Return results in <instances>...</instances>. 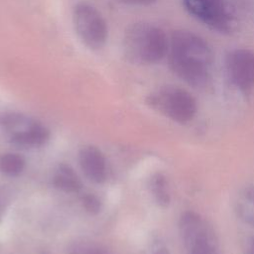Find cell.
Here are the masks:
<instances>
[{"label": "cell", "mask_w": 254, "mask_h": 254, "mask_svg": "<svg viewBox=\"0 0 254 254\" xmlns=\"http://www.w3.org/2000/svg\"><path fill=\"white\" fill-rule=\"evenodd\" d=\"M169 64L173 72L193 87H203L210 76L213 53L208 44L189 31H175L169 40Z\"/></svg>", "instance_id": "cell-1"}, {"label": "cell", "mask_w": 254, "mask_h": 254, "mask_svg": "<svg viewBox=\"0 0 254 254\" xmlns=\"http://www.w3.org/2000/svg\"><path fill=\"white\" fill-rule=\"evenodd\" d=\"M122 49L125 59L135 64H153L168 53L169 40L156 25L138 22L124 32Z\"/></svg>", "instance_id": "cell-2"}, {"label": "cell", "mask_w": 254, "mask_h": 254, "mask_svg": "<svg viewBox=\"0 0 254 254\" xmlns=\"http://www.w3.org/2000/svg\"><path fill=\"white\" fill-rule=\"evenodd\" d=\"M179 230L185 254H221L212 226L200 214L194 211L183 213Z\"/></svg>", "instance_id": "cell-3"}, {"label": "cell", "mask_w": 254, "mask_h": 254, "mask_svg": "<svg viewBox=\"0 0 254 254\" xmlns=\"http://www.w3.org/2000/svg\"><path fill=\"white\" fill-rule=\"evenodd\" d=\"M147 102L173 121L181 124L190 121L197 110L196 101L190 92L172 85L163 86L151 93Z\"/></svg>", "instance_id": "cell-4"}, {"label": "cell", "mask_w": 254, "mask_h": 254, "mask_svg": "<svg viewBox=\"0 0 254 254\" xmlns=\"http://www.w3.org/2000/svg\"><path fill=\"white\" fill-rule=\"evenodd\" d=\"M72 24L80 42L89 50L102 49L107 41V24L100 12L86 2L77 3L72 10Z\"/></svg>", "instance_id": "cell-5"}, {"label": "cell", "mask_w": 254, "mask_h": 254, "mask_svg": "<svg viewBox=\"0 0 254 254\" xmlns=\"http://www.w3.org/2000/svg\"><path fill=\"white\" fill-rule=\"evenodd\" d=\"M186 10L197 20L221 33L231 32L235 18L226 0H183Z\"/></svg>", "instance_id": "cell-6"}, {"label": "cell", "mask_w": 254, "mask_h": 254, "mask_svg": "<svg viewBox=\"0 0 254 254\" xmlns=\"http://www.w3.org/2000/svg\"><path fill=\"white\" fill-rule=\"evenodd\" d=\"M225 67L231 82L246 92L254 86V52L247 49L231 51L225 59Z\"/></svg>", "instance_id": "cell-7"}, {"label": "cell", "mask_w": 254, "mask_h": 254, "mask_svg": "<svg viewBox=\"0 0 254 254\" xmlns=\"http://www.w3.org/2000/svg\"><path fill=\"white\" fill-rule=\"evenodd\" d=\"M80 167L85 176L94 183H103L106 179V164L102 153L94 146L83 147L78 154Z\"/></svg>", "instance_id": "cell-8"}, {"label": "cell", "mask_w": 254, "mask_h": 254, "mask_svg": "<svg viewBox=\"0 0 254 254\" xmlns=\"http://www.w3.org/2000/svg\"><path fill=\"white\" fill-rule=\"evenodd\" d=\"M50 131L42 124L34 121L27 128L11 135V141L23 147H40L50 139Z\"/></svg>", "instance_id": "cell-9"}, {"label": "cell", "mask_w": 254, "mask_h": 254, "mask_svg": "<svg viewBox=\"0 0 254 254\" xmlns=\"http://www.w3.org/2000/svg\"><path fill=\"white\" fill-rule=\"evenodd\" d=\"M54 186L64 192H77L81 189V182L72 168L66 164L59 166L58 173L53 179Z\"/></svg>", "instance_id": "cell-10"}, {"label": "cell", "mask_w": 254, "mask_h": 254, "mask_svg": "<svg viewBox=\"0 0 254 254\" xmlns=\"http://www.w3.org/2000/svg\"><path fill=\"white\" fill-rule=\"evenodd\" d=\"M235 210L244 222L254 226V186L240 192L235 202Z\"/></svg>", "instance_id": "cell-11"}, {"label": "cell", "mask_w": 254, "mask_h": 254, "mask_svg": "<svg viewBox=\"0 0 254 254\" xmlns=\"http://www.w3.org/2000/svg\"><path fill=\"white\" fill-rule=\"evenodd\" d=\"M25 159L16 153H5L0 155V171L11 177L20 175L25 169Z\"/></svg>", "instance_id": "cell-12"}, {"label": "cell", "mask_w": 254, "mask_h": 254, "mask_svg": "<svg viewBox=\"0 0 254 254\" xmlns=\"http://www.w3.org/2000/svg\"><path fill=\"white\" fill-rule=\"evenodd\" d=\"M151 190L155 200L161 206H167L170 203V193L168 190V182L161 174H156L151 180Z\"/></svg>", "instance_id": "cell-13"}, {"label": "cell", "mask_w": 254, "mask_h": 254, "mask_svg": "<svg viewBox=\"0 0 254 254\" xmlns=\"http://www.w3.org/2000/svg\"><path fill=\"white\" fill-rule=\"evenodd\" d=\"M81 203L86 212L95 215L101 210L100 199L92 193H86L81 197Z\"/></svg>", "instance_id": "cell-14"}, {"label": "cell", "mask_w": 254, "mask_h": 254, "mask_svg": "<svg viewBox=\"0 0 254 254\" xmlns=\"http://www.w3.org/2000/svg\"><path fill=\"white\" fill-rule=\"evenodd\" d=\"M117 2H120L122 4L126 5H135V6H147L150 4H153L157 0H116Z\"/></svg>", "instance_id": "cell-15"}, {"label": "cell", "mask_w": 254, "mask_h": 254, "mask_svg": "<svg viewBox=\"0 0 254 254\" xmlns=\"http://www.w3.org/2000/svg\"><path fill=\"white\" fill-rule=\"evenodd\" d=\"M73 254H80V253L73 252ZM83 254H108V253L99 248H90V249H87L86 251H84Z\"/></svg>", "instance_id": "cell-16"}, {"label": "cell", "mask_w": 254, "mask_h": 254, "mask_svg": "<svg viewBox=\"0 0 254 254\" xmlns=\"http://www.w3.org/2000/svg\"><path fill=\"white\" fill-rule=\"evenodd\" d=\"M246 254H254V237L250 238L246 244Z\"/></svg>", "instance_id": "cell-17"}, {"label": "cell", "mask_w": 254, "mask_h": 254, "mask_svg": "<svg viewBox=\"0 0 254 254\" xmlns=\"http://www.w3.org/2000/svg\"><path fill=\"white\" fill-rule=\"evenodd\" d=\"M154 254H169V251L166 248H160Z\"/></svg>", "instance_id": "cell-18"}, {"label": "cell", "mask_w": 254, "mask_h": 254, "mask_svg": "<svg viewBox=\"0 0 254 254\" xmlns=\"http://www.w3.org/2000/svg\"><path fill=\"white\" fill-rule=\"evenodd\" d=\"M71 254H73V253H71Z\"/></svg>", "instance_id": "cell-19"}]
</instances>
